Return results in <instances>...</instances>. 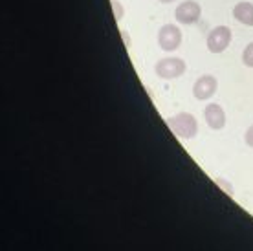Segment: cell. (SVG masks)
I'll use <instances>...</instances> for the list:
<instances>
[{
	"label": "cell",
	"instance_id": "cell-10",
	"mask_svg": "<svg viewBox=\"0 0 253 251\" xmlns=\"http://www.w3.org/2000/svg\"><path fill=\"white\" fill-rule=\"evenodd\" d=\"M244 141H246L248 147H252V149H253V125L248 126L246 134H244Z\"/></svg>",
	"mask_w": 253,
	"mask_h": 251
},
{
	"label": "cell",
	"instance_id": "cell-5",
	"mask_svg": "<svg viewBox=\"0 0 253 251\" xmlns=\"http://www.w3.org/2000/svg\"><path fill=\"white\" fill-rule=\"evenodd\" d=\"M200 15H202V6L196 0H184L174 9V19L184 26L195 24L196 20L200 19Z\"/></svg>",
	"mask_w": 253,
	"mask_h": 251
},
{
	"label": "cell",
	"instance_id": "cell-11",
	"mask_svg": "<svg viewBox=\"0 0 253 251\" xmlns=\"http://www.w3.org/2000/svg\"><path fill=\"white\" fill-rule=\"evenodd\" d=\"M162 4H171V2H174V0H160Z\"/></svg>",
	"mask_w": 253,
	"mask_h": 251
},
{
	"label": "cell",
	"instance_id": "cell-8",
	"mask_svg": "<svg viewBox=\"0 0 253 251\" xmlns=\"http://www.w3.org/2000/svg\"><path fill=\"white\" fill-rule=\"evenodd\" d=\"M233 17L237 22L253 28V4L252 2H239L233 7Z\"/></svg>",
	"mask_w": 253,
	"mask_h": 251
},
{
	"label": "cell",
	"instance_id": "cell-6",
	"mask_svg": "<svg viewBox=\"0 0 253 251\" xmlns=\"http://www.w3.org/2000/svg\"><path fill=\"white\" fill-rule=\"evenodd\" d=\"M218 88V81L215 76H202L198 77L193 84V95L198 101H206L209 97H213Z\"/></svg>",
	"mask_w": 253,
	"mask_h": 251
},
{
	"label": "cell",
	"instance_id": "cell-4",
	"mask_svg": "<svg viewBox=\"0 0 253 251\" xmlns=\"http://www.w3.org/2000/svg\"><path fill=\"white\" fill-rule=\"evenodd\" d=\"M158 44L164 51H174L182 44V30L176 24H165L158 32Z\"/></svg>",
	"mask_w": 253,
	"mask_h": 251
},
{
	"label": "cell",
	"instance_id": "cell-7",
	"mask_svg": "<svg viewBox=\"0 0 253 251\" xmlns=\"http://www.w3.org/2000/svg\"><path fill=\"white\" fill-rule=\"evenodd\" d=\"M204 120L211 130H222L226 126V112L218 103H209L204 108Z\"/></svg>",
	"mask_w": 253,
	"mask_h": 251
},
{
	"label": "cell",
	"instance_id": "cell-2",
	"mask_svg": "<svg viewBox=\"0 0 253 251\" xmlns=\"http://www.w3.org/2000/svg\"><path fill=\"white\" fill-rule=\"evenodd\" d=\"M185 70H187V64L180 57H165V59H160L158 63H156V66H154L156 76L160 79H165V81L182 77L185 74Z\"/></svg>",
	"mask_w": 253,
	"mask_h": 251
},
{
	"label": "cell",
	"instance_id": "cell-3",
	"mask_svg": "<svg viewBox=\"0 0 253 251\" xmlns=\"http://www.w3.org/2000/svg\"><path fill=\"white\" fill-rule=\"evenodd\" d=\"M231 39H233V33L228 26H216L208 33V39H206L208 50L211 53H222L224 50H228Z\"/></svg>",
	"mask_w": 253,
	"mask_h": 251
},
{
	"label": "cell",
	"instance_id": "cell-9",
	"mask_svg": "<svg viewBox=\"0 0 253 251\" xmlns=\"http://www.w3.org/2000/svg\"><path fill=\"white\" fill-rule=\"evenodd\" d=\"M242 64L248 68H253V42H250L242 51Z\"/></svg>",
	"mask_w": 253,
	"mask_h": 251
},
{
	"label": "cell",
	"instance_id": "cell-1",
	"mask_svg": "<svg viewBox=\"0 0 253 251\" xmlns=\"http://www.w3.org/2000/svg\"><path fill=\"white\" fill-rule=\"evenodd\" d=\"M169 128L176 134L180 139H193L198 134V121L193 114L189 112H180L171 116L169 120Z\"/></svg>",
	"mask_w": 253,
	"mask_h": 251
}]
</instances>
